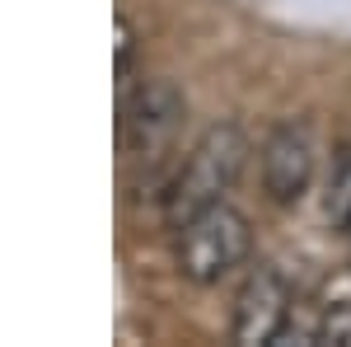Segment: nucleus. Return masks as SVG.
<instances>
[{
    "instance_id": "2",
    "label": "nucleus",
    "mask_w": 351,
    "mask_h": 347,
    "mask_svg": "<svg viewBox=\"0 0 351 347\" xmlns=\"http://www.w3.org/2000/svg\"><path fill=\"white\" fill-rule=\"evenodd\" d=\"M183 117H188V99L169 76H136L132 85H122L117 89V146H122V160L132 169H141V174L164 169L173 146H178Z\"/></svg>"
},
{
    "instance_id": "5",
    "label": "nucleus",
    "mask_w": 351,
    "mask_h": 347,
    "mask_svg": "<svg viewBox=\"0 0 351 347\" xmlns=\"http://www.w3.org/2000/svg\"><path fill=\"white\" fill-rule=\"evenodd\" d=\"M314 164H319V155H314V132H309L304 117H281L263 136L258 169H263V192L276 207H300L309 197Z\"/></svg>"
},
{
    "instance_id": "4",
    "label": "nucleus",
    "mask_w": 351,
    "mask_h": 347,
    "mask_svg": "<svg viewBox=\"0 0 351 347\" xmlns=\"http://www.w3.org/2000/svg\"><path fill=\"white\" fill-rule=\"evenodd\" d=\"M295 315V291L291 277L276 263L258 258L248 267V277L234 291V310H230V338L239 347H276L286 324Z\"/></svg>"
},
{
    "instance_id": "6",
    "label": "nucleus",
    "mask_w": 351,
    "mask_h": 347,
    "mask_svg": "<svg viewBox=\"0 0 351 347\" xmlns=\"http://www.w3.org/2000/svg\"><path fill=\"white\" fill-rule=\"evenodd\" d=\"M324 221L332 230L351 235V141L332 146V160L324 174Z\"/></svg>"
},
{
    "instance_id": "3",
    "label": "nucleus",
    "mask_w": 351,
    "mask_h": 347,
    "mask_svg": "<svg viewBox=\"0 0 351 347\" xmlns=\"http://www.w3.org/2000/svg\"><path fill=\"white\" fill-rule=\"evenodd\" d=\"M248 254H253V225L230 197L173 225V263L192 287H220L248 263Z\"/></svg>"
},
{
    "instance_id": "1",
    "label": "nucleus",
    "mask_w": 351,
    "mask_h": 347,
    "mask_svg": "<svg viewBox=\"0 0 351 347\" xmlns=\"http://www.w3.org/2000/svg\"><path fill=\"white\" fill-rule=\"evenodd\" d=\"M243 160H248V136H243V127H234V122L206 127V132L192 141L188 155L173 164V174L164 179V192H160L164 225L173 230L188 216L225 202L234 192V183H239Z\"/></svg>"
}]
</instances>
